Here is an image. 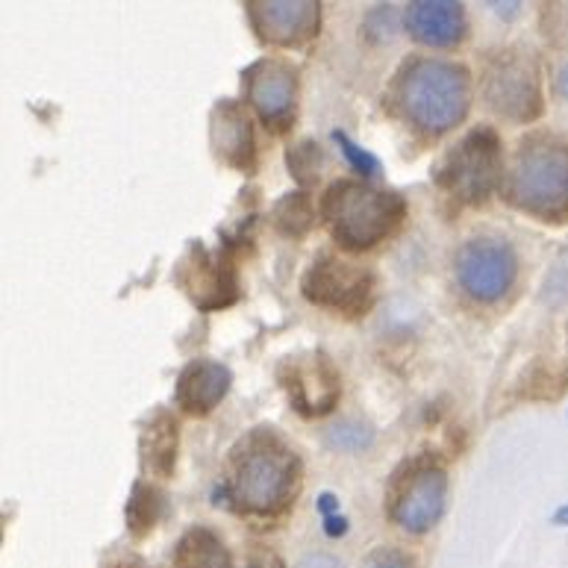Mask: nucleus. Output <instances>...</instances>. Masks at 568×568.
Wrapping results in <instances>:
<instances>
[{
  "label": "nucleus",
  "instance_id": "1",
  "mask_svg": "<svg viewBox=\"0 0 568 568\" xmlns=\"http://www.w3.org/2000/svg\"><path fill=\"white\" fill-rule=\"evenodd\" d=\"M468 98H471V85L466 69L454 62L422 60L404 74L400 83V106L407 119L427 133H445L457 128L466 119Z\"/></svg>",
  "mask_w": 568,
  "mask_h": 568
},
{
  "label": "nucleus",
  "instance_id": "2",
  "mask_svg": "<svg viewBox=\"0 0 568 568\" xmlns=\"http://www.w3.org/2000/svg\"><path fill=\"white\" fill-rule=\"evenodd\" d=\"M324 215L342 247L365 251L398 227L404 201L395 192H377L354 180H339L324 195Z\"/></svg>",
  "mask_w": 568,
  "mask_h": 568
},
{
  "label": "nucleus",
  "instance_id": "3",
  "mask_svg": "<svg viewBox=\"0 0 568 568\" xmlns=\"http://www.w3.org/2000/svg\"><path fill=\"white\" fill-rule=\"evenodd\" d=\"M513 204L539 219H568V148L554 142L527 144L509 174Z\"/></svg>",
  "mask_w": 568,
  "mask_h": 568
},
{
  "label": "nucleus",
  "instance_id": "4",
  "mask_svg": "<svg viewBox=\"0 0 568 568\" xmlns=\"http://www.w3.org/2000/svg\"><path fill=\"white\" fill-rule=\"evenodd\" d=\"M292 480L295 466L286 450L256 445L236 463L233 493L251 513H277L292 493Z\"/></svg>",
  "mask_w": 568,
  "mask_h": 568
},
{
  "label": "nucleus",
  "instance_id": "5",
  "mask_svg": "<svg viewBox=\"0 0 568 568\" xmlns=\"http://www.w3.org/2000/svg\"><path fill=\"white\" fill-rule=\"evenodd\" d=\"M498 139L493 130H475L448 153L439 183L459 201H484L498 183Z\"/></svg>",
  "mask_w": 568,
  "mask_h": 568
},
{
  "label": "nucleus",
  "instance_id": "6",
  "mask_svg": "<svg viewBox=\"0 0 568 568\" xmlns=\"http://www.w3.org/2000/svg\"><path fill=\"white\" fill-rule=\"evenodd\" d=\"M486 101L513 121H530L542 110L539 74L521 53H504L486 71Z\"/></svg>",
  "mask_w": 568,
  "mask_h": 568
},
{
  "label": "nucleus",
  "instance_id": "7",
  "mask_svg": "<svg viewBox=\"0 0 568 568\" xmlns=\"http://www.w3.org/2000/svg\"><path fill=\"white\" fill-rule=\"evenodd\" d=\"M518 263L513 247L498 239H475L457 256V277L468 295L493 304L504 297L516 281Z\"/></svg>",
  "mask_w": 568,
  "mask_h": 568
},
{
  "label": "nucleus",
  "instance_id": "8",
  "mask_svg": "<svg viewBox=\"0 0 568 568\" xmlns=\"http://www.w3.org/2000/svg\"><path fill=\"white\" fill-rule=\"evenodd\" d=\"M372 288L374 281L365 268L333 260V256H322L304 277L306 301L348 315L363 313L372 301Z\"/></svg>",
  "mask_w": 568,
  "mask_h": 568
},
{
  "label": "nucleus",
  "instance_id": "9",
  "mask_svg": "<svg viewBox=\"0 0 568 568\" xmlns=\"http://www.w3.org/2000/svg\"><path fill=\"white\" fill-rule=\"evenodd\" d=\"M448 495V477L442 468H418L392 504V518L409 534H425L439 521Z\"/></svg>",
  "mask_w": 568,
  "mask_h": 568
},
{
  "label": "nucleus",
  "instance_id": "10",
  "mask_svg": "<svg viewBox=\"0 0 568 568\" xmlns=\"http://www.w3.org/2000/svg\"><path fill=\"white\" fill-rule=\"evenodd\" d=\"M283 386L295 407L306 416H322L339 398V377L322 356H304L283 365Z\"/></svg>",
  "mask_w": 568,
  "mask_h": 568
},
{
  "label": "nucleus",
  "instance_id": "11",
  "mask_svg": "<svg viewBox=\"0 0 568 568\" xmlns=\"http://www.w3.org/2000/svg\"><path fill=\"white\" fill-rule=\"evenodd\" d=\"M251 18L263 39L274 44L304 42L315 33L318 21V3L310 0H265L251 3Z\"/></svg>",
  "mask_w": 568,
  "mask_h": 568
},
{
  "label": "nucleus",
  "instance_id": "12",
  "mask_svg": "<svg viewBox=\"0 0 568 568\" xmlns=\"http://www.w3.org/2000/svg\"><path fill=\"white\" fill-rule=\"evenodd\" d=\"M247 98L268 124H283L295 103V74L283 62H260L247 71Z\"/></svg>",
  "mask_w": 568,
  "mask_h": 568
},
{
  "label": "nucleus",
  "instance_id": "13",
  "mask_svg": "<svg viewBox=\"0 0 568 568\" xmlns=\"http://www.w3.org/2000/svg\"><path fill=\"white\" fill-rule=\"evenodd\" d=\"M407 27L418 42L448 48L466 33V12L450 0H418L407 7Z\"/></svg>",
  "mask_w": 568,
  "mask_h": 568
},
{
  "label": "nucleus",
  "instance_id": "14",
  "mask_svg": "<svg viewBox=\"0 0 568 568\" xmlns=\"http://www.w3.org/2000/svg\"><path fill=\"white\" fill-rule=\"evenodd\" d=\"M230 389V372L224 365L213 363V359H197L180 374L178 383V400L180 407L195 416H204L213 407H219V400L227 395Z\"/></svg>",
  "mask_w": 568,
  "mask_h": 568
},
{
  "label": "nucleus",
  "instance_id": "15",
  "mask_svg": "<svg viewBox=\"0 0 568 568\" xmlns=\"http://www.w3.org/2000/svg\"><path fill=\"white\" fill-rule=\"evenodd\" d=\"M213 142L215 151L236 169H247L254 160V133H251V121L245 112L233 106V103H221L215 110L213 124Z\"/></svg>",
  "mask_w": 568,
  "mask_h": 568
},
{
  "label": "nucleus",
  "instance_id": "16",
  "mask_svg": "<svg viewBox=\"0 0 568 568\" xmlns=\"http://www.w3.org/2000/svg\"><path fill=\"white\" fill-rule=\"evenodd\" d=\"M189 295L195 297L197 306L215 310V306L230 304L236 297V281L233 274L215 260H197L192 265V281H189Z\"/></svg>",
  "mask_w": 568,
  "mask_h": 568
},
{
  "label": "nucleus",
  "instance_id": "17",
  "mask_svg": "<svg viewBox=\"0 0 568 568\" xmlns=\"http://www.w3.org/2000/svg\"><path fill=\"white\" fill-rule=\"evenodd\" d=\"M174 566L178 568H230L227 548L221 545L219 536L206 527L189 530L178 545L174 554Z\"/></svg>",
  "mask_w": 568,
  "mask_h": 568
},
{
  "label": "nucleus",
  "instance_id": "18",
  "mask_svg": "<svg viewBox=\"0 0 568 568\" xmlns=\"http://www.w3.org/2000/svg\"><path fill=\"white\" fill-rule=\"evenodd\" d=\"M174 450H178V425L174 418L160 416L144 433V463L156 475H169L174 468Z\"/></svg>",
  "mask_w": 568,
  "mask_h": 568
},
{
  "label": "nucleus",
  "instance_id": "19",
  "mask_svg": "<svg viewBox=\"0 0 568 568\" xmlns=\"http://www.w3.org/2000/svg\"><path fill=\"white\" fill-rule=\"evenodd\" d=\"M156 513H160V495L153 493V489H148V486H139L128 507V516L133 518V521H130L133 534H148L153 527V521H156Z\"/></svg>",
  "mask_w": 568,
  "mask_h": 568
},
{
  "label": "nucleus",
  "instance_id": "20",
  "mask_svg": "<svg viewBox=\"0 0 568 568\" xmlns=\"http://www.w3.org/2000/svg\"><path fill=\"white\" fill-rule=\"evenodd\" d=\"M333 139H336V142L342 144V153H345V156H348V162L351 165H354L356 171H359V174H363V178H372L374 171H377V160H374L372 153H365L363 148H359V144H354L351 142L348 136H345V133H333Z\"/></svg>",
  "mask_w": 568,
  "mask_h": 568
},
{
  "label": "nucleus",
  "instance_id": "21",
  "mask_svg": "<svg viewBox=\"0 0 568 568\" xmlns=\"http://www.w3.org/2000/svg\"><path fill=\"white\" fill-rule=\"evenodd\" d=\"M301 153H304V160H297V156H288V165L295 171V178L301 180H315L318 169H322V153H318V144L313 142H304L297 144Z\"/></svg>",
  "mask_w": 568,
  "mask_h": 568
},
{
  "label": "nucleus",
  "instance_id": "22",
  "mask_svg": "<svg viewBox=\"0 0 568 568\" xmlns=\"http://www.w3.org/2000/svg\"><path fill=\"white\" fill-rule=\"evenodd\" d=\"M365 568H409L407 557L398 551H374L372 557H368V562H365Z\"/></svg>",
  "mask_w": 568,
  "mask_h": 568
},
{
  "label": "nucleus",
  "instance_id": "23",
  "mask_svg": "<svg viewBox=\"0 0 568 568\" xmlns=\"http://www.w3.org/2000/svg\"><path fill=\"white\" fill-rule=\"evenodd\" d=\"M245 568H283V562L268 551H256L251 554V560H247Z\"/></svg>",
  "mask_w": 568,
  "mask_h": 568
},
{
  "label": "nucleus",
  "instance_id": "24",
  "mask_svg": "<svg viewBox=\"0 0 568 568\" xmlns=\"http://www.w3.org/2000/svg\"><path fill=\"white\" fill-rule=\"evenodd\" d=\"M297 568H342V562H336L333 557H324V554H313V557L297 562Z\"/></svg>",
  "mask_w": 568,
  "mask_h": 568
},
{
  "label": "nucleus",
  "instance_id": "25",
  "mask_svg": "<svg viewBox=\"0 0 568 568\" xmlns=\"http://www.w3.org/2000/svg\"><path fill=\"white\" fill-rule=\"evenodd\" d=\"M348 530V521L342 516H327V534L331 536H342Z\"/></svg>",
  "mask_w": 568,
  "mask_h": 568
},
{
  "label": "nucleus",
  "instance_id": "26",
  "mask_svg": "<svg viewBox=\"0 0 568 568\" xmlns=\"http://www.w3.org/2000/svg\"><path fill=\"white\" fill-rule=\"evenodd\" d=\"M557 89H560V94L568 101V62L560 69V74H557Z\"/></svg>",
  "mask_w": 568,
  "mask_h": 568
},
{
  "label": "nucleus",
  "instance_id": "27",
  "mask_svg": "<svg viewBox=\"0 0 568 568\" xmlns=\"http://www.w3.org/2000/svg\"><path fill=\"white\" fill-rule=\"evenodd\" d=\"M557 521H568V507H566V509H562L560 516H557Z\"/></svg>",
  "mask_w": 568,
  "mask_h": 568
}]
</instances>
